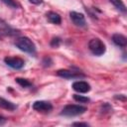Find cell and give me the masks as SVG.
<instances>
[{"mask_svg":"<svg viewBox=\"0 0 127 127\" xmlns=\"http://www.w3.org/2000/svg\"><path fill=\"white\" fill-rule=\"evenodd\" d=\"M14 44H15V46L19 50H21V51H23L25 53L35 54V52H36V46H35V44L28 37H20V38H17Z\"/></svg>","mask_w":127,"mask_h":127,"instance_id":"6da1fadb","label":"cell"},{"mask_svg":"<svg viewBox=\"0 0 127 127\" xmlns=\"http://www.w3.org/2000/svg\"><path fill=\"white\" fill-rule=\"evenodd\" d=\"M86 110H87V108L85 106L76 105V104H68V105H65L63 108V110L61 112V115L67 116V117H73V116L83 114Z\"/></svg>","mask_w":127,"mask_h":127,"instance_id":"7a4b0ae2","label":"cell"},{"mask_svg":"<svg viewBox=\"0 0 127 127\" xmlns=\"http://www.w3.org/2000/svg\"><path fill=\"white\" fill-rule=\"evenodd\" d=\"M88 48H89V51L94 56H102L106 51L105 44L98 38H94L90 40L88 43Z\"/></svg>","mask_w":127,"mask_h":127,"instance_id":"3957f363","label":"cell"},{"mask_svg":"<svg viewBox=\"0 0 127 127\" xmlns=\"http://www.w3.org/2000/svg\"><path fill=\"white\" fill-rule=\"evenodd\" d=\"M57 74L61 77L66 78V79H73V78H80L84 77L85 75L81 73L80 71H75V70H69V69H59L57 71Z\"/></svg>","mask_w":127,"mask_h":127,"instance_id":"277c9868","label":"cell"},{"mask_svg":"<svg viewBox=\"0 0 127 127\" xmlns=\"http://www.w3.org/2000/svg\"><path fill=\"white\" fill-rule=\"evenodd\" d=\"M4 62L7 65H9L15 69H20L25 64L24 60H22L21 58H18V57H6L4 59Z\"/></svg>","mask_w":127,"mask_h":127,"instance_id":"5b68a950","label":"cell"},{"mask_svg":"<svg viewBox=\"0 0 127 127\" xmlns=\"http://www.w3.org/2000/svg\"><path fill=\"white\" fill-rule=\"evenodd\" d=\"M33 109L39 112H50L53 109V105L44 100H38L33 103Z\"/></svg>","mask_w":127,"mask_h":127,"instance_id":"8992f818","label":"cell"},{"mask_svg":"<svg viewBox=\"0 0 127 127\" xmlns=\"http://www.w3.org/2000/svg\"><path fill=\"white\" fill-rule=\"evenodd\" d=\"M69 17L72 21V23L77 27H84L86 25L84 15L82 13H78L75 11H71L69 13Z\"/></svg>","mask_w":127,"mask_h":127,"instance_id":"52a82bcc","label":"cell"},{"mask_svg":"<svg viewBox=\"0 0 127 127\" xmlns=\"http://www.w3.org/2000/svg\"><path fill=\"white\" fill-rule=\"evenodd\" d=\"M19 32L9 26L5 21L0 20V35L2 36H14L17 35Z\"/></svg>","mask_w":127,"mask_h":127,"instance_id":"ba28073f","label":"cell"},{"mask_svg":"<svg viewBox=\"0 0 127 127\" xmlns=\"http://www.w3.org/2000/svg\"><path fill=\"white\" fill-rule=\"evenodd\" d=\"M72 88L73 90H75L76 92L79 93H86L90 90V85L86 82V81H82V80H78L72 83Z\"/></svg>","mask_w":127,"mask_h":127,"instance_id":"9c48e42d","label":"cell"},{"mask_svg":"<svg viewBox=\"0 0 127 127\" xmlns=\"http://www.w3.org/2000/svg\"><path fill=\"white\" fill-rule=\"evenodd\" d=\"M112 41L113 43L118 46V47H121V48H125L127 46V39L124 35L122 34H114L112 36Z\"/></svg>","mask_w":127,"mask_h":127,"instance_id":"30bf717a","label":"cell"},{"mask_svg":"<svg viewBox=\"0 0 127 127\" xmlns=\"http://www.w3.org/2000/svg\"><path fill=\"white\" fill-rule=\"evenodd\" d=\"M0 108H3V109H7V110H11L12 111V110H15L17 108V106L13 102H11V101L3 98V97H0Z\"/></svg>","mask_w":127,"mask_h":127,"instance_id":"8fae6325","label":"cell"},{"mask_svg":"<svg viewBox=\"0 0 127 127\" xmlns=\"http://www.w3.org/2000/svg\"><path fill=\"white\" fill-rule=\"evenodd\" d=\"M47 18H48V20L51 22V23H53V24H57V25H59V24H61V22H62V19H61V16L58 14V13H56V12H48L47 13Z\"/></svg>","mask_w":127,"mask_h":127,"instance_id":"7c38bea8","label":"cell"},{"mask_svg":"<svg viewBox=\"0 0 127 127\" xmlns=\"http://www.w3.org/2000/svg\"><path fill=\"white\" fill-rule=\"evenodd\" d=\"M109 1H110L111 4L114 5L115 8H117V9L120 10L121 12H123V13L126 12V6H125V4L122 2V0H109Z\"/></svg>","mask_w":127,"mask_h":127,"instance_id":"4fadbf2b","label":"cell"},{"mask_svg":"<svg viewBox=\"0 0 127 127\" xmlns=\"http://www.w3.org/2000/svg\"><path fill=\"white\" fill-rule=\"evenodd\" d=\"M15 80H16V82H17L19 85H21L22 87H30V86H32V82H31V81H29V80H28V79H26V78L16 77V78H15Z\"/></svg>","mask_w":127,"mask_h":127,"instance_id":"5bb4252c","label":"cell"},{"mask_svg":"<svg viewBox=\"0 0 127 127\" xmlns=\"http://www.w3.org/2000/svg\"><path fill=\"white\" fill-rule=\"evenodd\" d=\"M5 5H7L8 7L10 8H13V9H17L20 7V5L15 1V0H1Z\"/></svg>","mask_w":127,"mask_h":127,"instance_id":"9a60e30c","label":"cell"},{"mask_svg":"<svg viewBox=\"0 0 127 127\" xmlns=\"http://www.w3.org/2000/svg\"><path fill=\"white\" fill-rule=\"evenodd\" d=\"M73 99L75 101H78L80 103H85V102H88L90 99L86 96H83V95H79V94H73Z\"/></svg>","mask_w":127,"mask_h":127,"instance_id":"2e32d148","label":"cell"},{"mask_svg":"<svg viewBox=\"0 0 127 127\" xmlns=\"http://www.w3.org/2000/svg\"><path fill=\"white\" fill-rule=\"evenodd\" d=\"M60 44H61V39L58 38V37L53 38L52 41H51V43H50L51 47H53V48H58L60 46Z\"/></svg>","mask_w":127,"mask_h":127,"instance_id":"e0dca14e","label":"cell"},{"mask_svg":"<svg viewBox=\"0 0 127 127\" xmlns=\"http://www.w3.org/2000/svg\"><path fill=\"white\" fill-rule=\"evenodd\" d=\"M52 64H53V61H52V59L50 57L44 58V60H43V65L44 66H51Z\"/></svg>","mask_w":127,"mask_h":127,"instance_id":"ac0fdd59","label":"cell"},{"mask_svg":"<svg viewBox=\"0 0 127 127\" xmlns=\"http://www.w3.org/2000/svg\"><path fill=\"white\" fill-rule=\"evenodd\" d=\"M112 108H111V106L108 104V103H104L102 106H101V112H108V111H110Z\"/></svg>","mask_w":127,"mask_h":127,"instance_id":"d6986e66","label":"cell"},{"mask_svg":"<svg viewBox=\"0 0 127 127\" xmlns=\"http://www.w3.org/2000/svg\"><path fill=\"white\" fill-rule=\"evenodd\" d=\"M72 125L73 126H88V124L87 123H82V122H74V123H72Z\"/></svg>","mask_w":127,"mask_h":127,"instance_id":"ffe728a7","label":"cell"},{"mask_svg":"<svg viewBox=\"0 0 127 127\" xmlns=\"http://www.w3.org/2000/svg\"><path fill=\"white\" fill-rule=\"evenodd\" d=\"M32 4H36V5H39V4H42L43 3V0H29Z\"/></svg>","mask_w":127,"mask_h":127,"instance_id":"44dd1931","label":"cell"},{"mask_svg":"<svg viewBox=\"0 0 127 127\" xmlns=\"http://www.w3.org/2000/svg\"><path fill=\"white\" fill-rule=\"evenodd\" d=\"M5 123H6V118L3 117L2 115H0V125H3Z\"/></svg>","mask_w":127,"mask_h":127,"instance_id":"7402d4cb","label":"cell"},{"mask_svg":"<svg viewBox=\"0 0 127 127\" xmlns=\"http://www.w3.org/2000/svg\"><path fill=\"white\" fill-rule=\"evenodd\" d=\"M115 98H117V99H121V100H125V99H126L125 95H123V94H119V95H116V96H115Z\"/></svg>","mask_w":127,"mask_h":127,"instance_id":"603a6c76","label":"cell"}]
</instances>
